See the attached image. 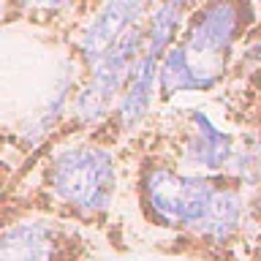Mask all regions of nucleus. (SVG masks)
<instances>
[{"label":"nucleus","instance_id":"9d476101","mask_svg":"<svg viewBox=\"0 0 261 261\" xmlns=\"http://www.w3.org/2000/svg\"><path fill=\"white\" fill-rule=\"evenodd\" d=\"M73 87H76V73H73V65H65V68L57 73L55 85L49 87L46 98L28 114V120L19 125V136H22V142L28 147H36L41 139H46L49 130L63 120L65 109L73 103V95H76Z\"/></svg>","mask_w":261,"mask_h":261},{"label":"nucleus","instance_id":"f8f14e48","mask_svg":"<svg viewBox=\"0 0 261 261\" xmlns=\"http://www.w3.org/2000/svg\"><path fill=\"white\" fill-rule=\"evenodd\" d=\"M188 14L185 3H161L152 6L150 16H147V38H144V52H152L163 57L174 46L177 30L182 28Z\"/></svg>","mask_w":261,"mask_h":261},{"label":"nucleus","instance_id":"ddd939ff","mask_svg":"<svg viewBox=\"0 0 261 261\" xmlns=\"http://www.w3.org/2000/svg\"><path fill=\"white\" fill-rule=\"evenodd\" d=\"M226 174L240 179V182H258L261 179V142L237 144L234 158L228 163Z\"/></svg>","mask_w":261,"mask_h":261},{"label":"nucleus","instance_id":"1a4fd4ad","mask_svg":"<svg viewBox=\"0 0 261 261\" xmlns=\"http://www.w3.org/2000/svg\"><path fill=\"white\" fill-rule=\"evenodd\" d=\"M161 60L163 57L144 52L139 60L136 71L130 73L125 90H122L120 101H117V122L122 130H134L150 117L152 101H155V87L158 85V73H161Z\"/></svg>","mask_w":261,"mask_h":261},{"label":"nucleus","instance_id":"f03ea898","mask_svg":"<svg viewBox=\"0 0 261 261\" xmlns=\"http://www.w3.org/2000/svg\"><path fill=\"white\" fill-rule=\"evenodd\" d=\"M218 191L220 185L215 177L174 171L169 166L147 169L142 179V193L150 215L171 228H188L193 234L207 220Z\"/></svg>","mask_w":261,"mask_h":261},{"label":"nucleus","instance_id":"f257e3e1","mask_svg":"<svg viewBox=\"0 0 261 261\" xmlns=\"http://www.w3.org/2000/svg\"><path fill=\"white\" fill-rule=\"evenodd\" d=\"M49 193L82 218L103 215L117 191V163L106 147L68 144L60 147L46 169Z\"/></svg>","mask_w":261,"mask_h":261},{"label":"nucleus","instance_id":"423d86ee","mask_svg":"<svg viewBox=\"0 0 261 261\" xmlns=\"http://www.w3.org/2000/svg\"><path fill=\"white\" fill-rule=\"evenodd\" d=\"M223 73H226L223 57H207L188 49L185 44H174L161 60L158 85L166 95L196 93V90L204 93V90L218 87Z\"/></svg>","mask_w":261,"mask_h":261},{"label":"nucleus","instance_id":"20e7f679","mask_svg":"<svg viewBox=\"0 0 261 261\" xmlns=\"http://www.w3.org/2000/svg\"><path fill=\"white\" fill-rule=\"evenodd\" d=\"M248 11H250L248 6H237V3H207L196 8L191 22H188L182 44L199 55L226 60L237 38L242 36Z\"/></svg>","mask_w":261,"mask_h":261},{"label":"nucleus","instance_id":"0eeeda50","mask_svg":"<svg viewBox=\"0 0 261 261\" xmlns=\"http://www.w3.org/2000/svg\"><path fill=\"white\" fill-rule=\"evenodd\" d=\"M237 142L231 134H226L210 114L201 109L191 112V136L182 144V163L193 169L196 174H226L228 163L234 158Z\"/></svg>","mask_w":261,"mask_h":261},{"label":"nucleus","instance_id":"7ed1b4c3","mask_svg":"<svg viewBox=\"0 0 261 261\" xmlns=\"http://www.w3.org/2000/svg\"><path fill=\"white\" fill-rule=\"evenodd\" d=\"M144 38H147V19L136 24L134 30H128L109 55H103L95 65H90L85 85L76 90L71 103V114L79 125H98L109 114L112 103L120 101L130 73L136 71L139 60L144 55Z\"/></svg>","mask_w":261,"mask_h":261},{"label":"nucleus","instance_id":"39448f33","mask_svg":"<svg viewBox=\"0 0 261 261\" xmlns=\"http://www.w3.org/2000/svg\"><path fill=\"white\" fill-rule=\"evenodd\" d=\"M150 11L152 6L136 3V0H130V3L120 0V3H106L98 8L79 38V55L87 63V68L95 65L103 55H109L128 30H134L136 24H142L150 16Z\"/></svg>","mask_w":261,"mask_h":261},{"label":"nucleus","instance_id":"9b49d317","mask_svg":"<svg viewBox=\"0 0 261 261\" xmlns=\"http://www.w3.org/2000/svg\"><path fill=\"white\" fill-rule=\"evenodd\" d=\"M245 218V199L237 188H226L220 185V191L215 196V204H212L207 220L201 223V228L196 231V237L207 242H226L240 231Z\"/></svg>","mask_w":261,"mask_h":261},{"label":"nucleus","instance_id":"6e6552de","mask_svg":"<svg viewBox=\"0 0 261 261\" xmlns=\"http://www.w3.org/2000/svg\"><path fill=\"white\" fill-rule=\"evenodd\" d=\"M60 228L46 218L16 220L3 231L0 261H57Z\"/></svg>","mask_w":261,"mask_h":261}]
</instances>
